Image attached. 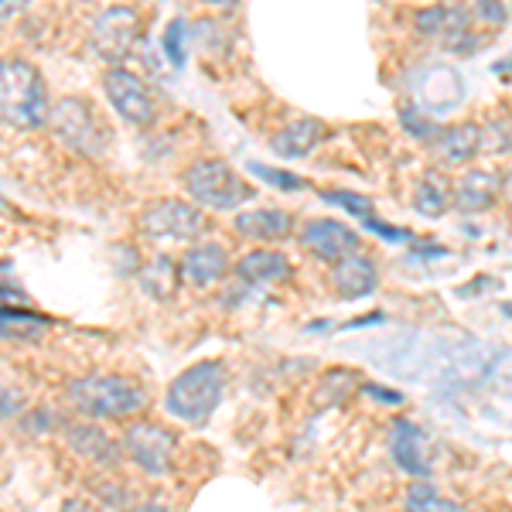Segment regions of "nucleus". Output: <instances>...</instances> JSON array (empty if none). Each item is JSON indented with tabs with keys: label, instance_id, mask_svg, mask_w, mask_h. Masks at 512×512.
<instances>
[{
	"label": "nucleus",
	"instance_id": "obj_5",
	"mask_svg": "<svg viewBox=\"0 0 512 512\" xmlns=\"http://www.w3.org/2000/svg\"><path fill=\"white\" fill-rule=\"evenodd\" d=\"M48 123H52V130L62 137L65 147L86 154V158L103 154L113 140V130H110V123H106V117L82 96L59 99V103L52 106V117H48Z\"/></svg>",
	"mask_w": 512,
	"mask_h": 512
},
{
	"label": "nucleus",
	"instance_id": "obj_12",
	"mask_svg": "<svg viewBox=\"0 0 512 512\" xmlns=\"http://www.w3.org/2000/svg\"><path fill=\"white\" fill-rule=\"evenodd\" d=\"M390 454L393 461L410 475L427 478L434 472V448H431V437H427L414 420L400 417L393 420L390 427Z\"/></svg>",
	"mask_w": 512,
	"mask_h": 512
},
{
	"label": "nucleus",
	"instance_id": "obj_13",
	"mask_svg": "<svg viewBox=\"0 0 512 512\" xmlns=\"http://www.w3.org/2000/svg\"><path fill=\"white\" fill-rule=\"evenodd\" d=\"M328 123H321L318 117H301V120H291L287 127H280L270 147H274L277 158L284 161H301L308 158L311 151H318L321 144L328 140Z\"/></svg>",
	"mask_w": 512,
	"mask_h": 512
},
{
	"label": "nucleus",
	"instance_id": "obj_29",
	"mask_svg": "<svg viewBox=\"0 0 512 512\" xmlns=\"http://www.w3.org/2000/svg\"><path fill=\"white\" fill-rule=\"evenodd\" d=\"M188 24L181 21V18H175L164 28V38H161V45H164V55L171 59V65H181L185 62V38H188Z\"/></svg>",
	"mask_w": 512,
	"mask_h": 512
},
{
	"label": "nucleus",
	"instance_id": "obj_23",
	"mask_svg": "<svg viewBox=\"0 0 512 512\" xmlns=\"http://www.w3.org/2000/svg\"><path fill=\"white\" fill-rule=\"evenodd\" d=\"M414 209L420 212V216H444L451 205V185L444 175H437V171H427L424 178H420V185L414 188Z\"/></svg>",
	"mask_w": 512,
	"mask_h": 512
},
{
	"label": "nucleus",
	"instance_id": "obj_8",
	"mask_svg": "<svg viewBox=\"0 0 512 512\" xmlns=\"http://www.w3.org/2000/svg\"><path fill=\"white\" fill-rule=\"evenodd\" d=\"M140 28H144V18L137 14V7H127V4L106 7V11L96 14L93 31H89L93 52L110 65L130 59L140 41Z\"/></svg>",
	"mask_w": 512,
	"mask_h": 512
},
{
	"label": "nucleus",
	"instance_id": "obj_26",
	"mask_svg": "<svg viewBox=\"0 0 512 512\" xmlns=\"http://www.w3.org/2000/svg\"><path fill=\"white\" fill-rule=\"evenodd\" d=\"M321 198H325V202H332V205H338V209H345L349 216L359 219L366 229H373L376 222H379L373 202H369L366 195H355V192H321Z\"/></svg>",
	"mask_w": 512,
	"mask_h": 512
},
{
	"label": "nucleus",
	"instance_id": "obj_30",
	"mask_svg": "<svg viewBox=\"0 0 512 512\" xmlns=\"http://www.w3.org/2000/svg\"><path fill=\"white\" fill-rule=\"evenodd\" d=\"M28 414V393L11 383H0V420H14Z\"/></svg>",
	"mask_w": 512,
	"mask_h": 512
},
{
	"label": "nucleus",
	"instance_id": "obj_25",
	"mask_svg": "<svg viewBox=\"0 0 512 512\" xmlns=\"http://www.w3.org/2000/svg\"><path fill=\"white\" fill-rule=\"evenodd\" d=\"M403 512H465V509L454 506L451 499H444V495L437 489H431V485L417 482V485H410V489H407Z\"/></svg>",
	"mask_w": 512,
	"mask_h": 512
},
{
	"label": "nucleus",
	"instance_id": "obj_19",
	"mask_svg": "<svg viewBox=\"0 0 512 512\" xmlns=\"http://www.w3.org/2000/svg\"><path fill=\"white\" fill-rule=\"evenodd\" d=\"M495 195H499V178L482 168H468L465 178L451 188V202L461 212H485L495 202Z\"/></svg>",
	"mask_w": 512,
	"mask_h": 512
},
{
	"label": "nucleus",
	"instance_id": "obj_20",
	"mask_svg": "<svg viewBox=\"0 0 512 512\" xmlns=\"http://www.w3.org/2000/svg\"><path fill=\"white\" fill-rule=\"evenodd\" d=\"M178 284H181V267L164 253L154 256V260H147L144 270H140V287H144L154 301H168V297H175Z\"/></svg>",
	"mask_w": 512,
	"mask_h": 512
},
{
	"label": "nucleus",
	"instance_id": "obj_11",
	"mask_svg": "<svg viewBox=\"0 0 512 512\" xmlns=\"http://www.w3.org/2000/svg\"><path fill=\"white\" fill-rule=\"evenodd\" d=\"M301 243L311 256L328 260V263H338V260H345V256H355L362 250L359 233L338 219H311L308 226L301 229Z\"/></svg>",
	"mask_w": 512,
	"mask_h": 512
},
{
	"label": "nucleus",
	"instance_id": "obj_16",
	"mask_svg": "<svg viewBox=\"0 0 512 512\" xmlns=\"http://www.w3.org/2000/svg\"><path fill=\"white\" fill-rule=\"evenodd\" d=\"M332 287L342 297L349 301H359V297H369L379 287V270L369 256L355 253V256H345V260L335 263L332 270Z\"/></svg>",
	"mask_w": 512,
	"mask_h": 512
},
{
	"label": "nucleus",
	"instance_id": "obj_4",
	"mask_svg": "<svg viewBox=\"0 0 512 512\" xmlns=\"http://www.w3.org/2000/svg\"><path fill=\"white\" fill-rule=\"evenodd\" d=\"M181 185H185L188 202L198 205L202 212H233L253 198V188L246 185V178L219 158H202L188 164V171L181 175Z\"/></svg>",
	"mask_w": 512,
	"mask_h": 512
},
{
	"label": "nucleus",
	"instance_id": "obj_7",
	"mask_svg": "<svg viewBox=\"0 0 512 512\" xmlns=\"http://www.w3.org/2000/svg\"><path fill=\"white\" fill-rule=\"evenodd\" d=\"M205 212L188 198H158L137 216V229L151 239H171V243H195L205 233Z\"/></svg>",
	"mask_w": 512,
	"mask_h": 512
},
{
	"label": "nucleus",
	"instance_id": "obj_28",
	"mask_svg": "<svg viewBox=\"0 0 512 512\" xmlns=\"http://www.w3.org/2000/svg\"><path fill=\"white\" fill-rule=\"evenodd\" d=\"M250 171L256 178H263L267 185H274V188H280V192H301V188H308V181L304 178H297V175H291V171H280V168H267V164H250Z\"/></svg>",
	"mask_w": 512,
	"mask_h": 512
},
{
	"label": "nucleus",
	"instance_id": "obj_31",
	"mask_svg": "<svg viewBox=\"0 0 512 512\" xmlns=\"http://www.w3.org/2000/svg\"><path fill=\"white\" fill-rule=\"evenodd\" d=\"M48 427H59L52 410H31V414H24V431H48Z\"/></svg>",
	"mask_w": 512,
	"mask_h": 512
},
{
	"label": "nucleus",
	"instance_id": "obj_10",
	"mask_svg": "<svg viewBox=\"0 0 512 512\" xmlns=\"http://www.w3.org/2000/svg\"><path fill=\"white\" fill-rule=\"evenodd\" d=\"M62 441H65V448H69L72 454H79V458L93 461V465H103V468H113L123 458L117 437H110L103 427L96 424V420H86V417L65 420V424H62Z\"/></svg>",
	"mask_w": 512,
	"mask_h": 512
},
{
	"label": "nucleus",
	"instance_id": "obj_15",
	"mask_svg": "<svg viewBox=\"0 0 512 512\" xmlns=\"http://www.w3.org/2000/svg\"><path fill=\"white\" fill-rule=\"evenodd\" d=\"M233 229L253 243H280L294 233V216L284 209H246L233 219Z\"/></svg>",
	"mask_w": 512,
	"mask_h": 512
},
{
	"label": "nucleus",
	"instance_id": "obj_32",
	"mask_svg": "<svg viewBox=\"0 0 512 512\" xmlns=\"http://www.w3.org/2000/svg\"><path fill=\"white\" fill-rule=\"evenodd\" d=\"M475 14H478V18H485V21H492V24L506 21V7H502V4H478Z\"/></svg>",
	"mask_w": 512,
	"mask_h": 512
},
{
	"label": "nucleus",
	"instance_id": "obj_34",
	"mask_svg": "<svg viewBox=\"0 0 512 512\" xmlns=\"http://www.w3.org/2000/svg\"><path fill=\"white\" fill-rule=\"evenodd\" d=\"M366 393H373V396H379V400H386V403H400L403 400L400 393H386V390H376V386H366Z\"/></svg>",
	"mask_w": 512,
	"mask_h": 512
},
{
	"label": "nucleus",
	"instance_id": "obj_17",
	"mask_svg": "<svg viewBox=\"0 0 512 512\" xmlns=\"http://www.w3.org/2000/svg\"><path fill=\"white\" fill-rule=\"evenodd\" d=\"M478 151H482V127H475V123H454V127L437 130L434 137V154L448 168L468 164Z\"/></svg>",
	"mask_w": 512,
	"mask_h": 512
},
{
	"label": "nucleus",
	"instance_id": "obj_14",
	"mask_svg": "<svg viewBox=\"0 0 512 512\" xmlns=\"http://www.w3.org/2000/svg\"><path fill=\"white\" fill-rule=\"evenodd\" d=\"M229 256L219 243H192V250L181 256V280L192 287H212L226 277Z\"/></svg>",
	"mask_w": 512,
	"mask_h": 512
},
{
	"label": "nucleus",
	"instance_id": "obj_9",
	"mask_svg": "<svg viewBox=\"0 0 512 512\" xmlns=\"http://www.w3.org/2000/svg\"><path fill=\"white\" fill-rule=\"evenodd\" d=\"M103 89H106V99H110L113 113H117L120 120L134 123V127H151V123L158 120V113H161L158 96L151 93V86H147L134 69L113 65L103 76Z\"/></svg>",
	"mask_w": 512,
	"mask_h": 512
},
{
	"label": "nucleus",
	"instance_id": "obj_3",
	"mask_svg": "<svg viewBox=\"0 0 512 512\" xmlns=\"http://www.w3.org/2000/svg\"><path fill=\"white\" fill-rule=\"evenodd\" d=\"M0 117L18 130H38L52 117L45 76L28 59H0Z\"/></svg>",
	"mask_w": 512,
	"mask_h": 512
},
{
	"label": "nucleus",
	"instance_id": "obj_33",
	"mask_svg": "<svg viewBox=\"0 0 512 512\" xmlns=\"http://www.w3.org/2000/svg\"><path fill=\"white\" fill-rule=\"evenodd\" d=\"M127 512H168L161 506V502H137V506H130Z\"/></svg>",
	"mask_w": 512,
	"mask_h": 512
},
{
	"label": "nucleus",
	"instance_id": "obj_36",
	"mask_svg": "<svg viewBox=\"0 0 512 512\" xmlns=\"http://www.w3.org/2000/svg\"><path fill=\"white\" fill-rule=\"evenodd\" d=\"M502 311H506V315L512 318V304H506V308H502Z\"/></svg>",
	"mask_w": 512,
	"mask_h": 512
},
{
	"label": "nucleus",
	"instance_id": "obj_6",
	"mask_svg": "<svg viewBox=\"0 0 512 512\" xmlns=\"http://www.w3.org/2000/svg\"><path fill=\"white\" fill-rule=\"evenodd\" d=\"M120 451L130 465H137L144 475L164 478L175 468L178 454V434L171 427L158 424V420H134L120 437Z\"/></svg>",
	"mask_w": 512,
	"mask_h": 512
},
{
	"label": "nucleus",
	"instance_id": "obj_18",
	"mask_svg": "<svg viewBox=\"0 0 512 512\" xmlns=\"http://www.w3.org/2000/svg\"><path fill=\"white\" fill-rule=\"evenodd\" d=\"M236 277L243 284H277L291 277V260L280 250H250L236 260Z\"/></svg>",
	"mask_w": 512,
	"mask_h": 512
},
{
	"label": "nucleus",
	"instance_id": "obj_1",
	"mask_svg": "<svg viewBox=\"0 0 512 512\" xmlns=\"http://www.w3.org/2000/svg\"><path fill=\"white\" fill-rule=\"evenodd\" d=\"M69 403L86 420H130L147 407V390L123 373H89L69 383Z\"/></svg>",
	"mask_w": 512,
	"mask_h": 512
},
{
	"label": "nucleus",
	"instance_id": "obj_35",
	"mask_svg": "<svg viewBox=\"0 0 512 512\" xmlns=\"http://www.w3.org/2000/svg\"><path fill=\"white\" fill-rule=\"evenodd\" d=\"M502 188H506V195L512 198V171H509V175H506V181H502Z\"/></svg>",
	"mask_w": 512,
	"mask_h": 512
},
{
	"label": "nucleus",
	"instance_id": "obj_27",
	"mask_svg": "<svg viewBox=\"0 0 512 512\" xmlns=\"http://www.w3.org/2000/svg\"><path fill=\"white\" fill-rule=\"evenodd\" d=\"M482 151H492V154L512 151V120L509 117L492 120V127L482 130Z\"/></svg>",
	"mask_w": 512,
	"mask_h": 512
},
{
	"label": "nucleus",
	"instance_id": "obj_22",
	"mask_svg": "<svg viewBox=\"0 0 512 512\" xmlns=\"http://www.w3.org/2000/svg\"><path fill=\"white\" fill-rule=\"evenodd\" d=\"M52 328V321L38 311L28 308H0V338H14V342H28V338H41Z\"/></svg>",
	"mask_w": 512,
	"mask_h": 512
},
{
	"label": "nucleus",
	"instance_id": "obj_2",
	"mask_svg": "<svg viewBox=\"0 0 512 512\" xmlns=\"http://www.w3.org/2000/svg\"><path fill=\"white\" fill-rule=\"evenodd\" d=\"M226 393V362L198 359L171 379L164 390V410L185 424H205Z\"/></svg>",
	"mask_w": 512,
	"mask_h": 512
},
{
	"label": "nucleus",
	"instance_id": "obj_21",
	"mask_svg": "<svg viewBox=\"0 0 512 512\" xmlns=\"http://www.w3.org/2000/svg\"><path fill=\"white\" fill-rule=\"evenodd\" d=\"M420 96L431 106H451L465 96V82H461V76L451 65H437V69H431L420 79Z\"/></svg>",
	"mask_w": 512,
	"mask_h": 512
},
{
	"label": "nucleus",
	"instance_id": "obj_24",
	"mask_svg": "<svg viewBox=\"0 0 512 512\" xmlns=\"http://www.w3.org/2000/svg\"><path fill=\"white\" fill-rule=\"evenodd\" d=\"M355 383H359V376L352 369H328L315 386V407H338V403H345L352 396Z\"/></svg>",
	"mask_w": 512,
	"mask_h": 512
}]
</instances>
